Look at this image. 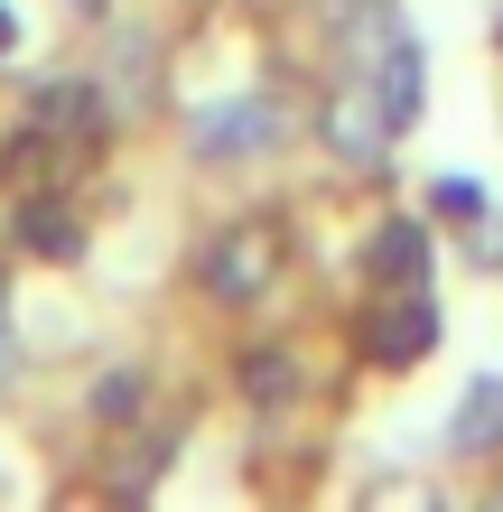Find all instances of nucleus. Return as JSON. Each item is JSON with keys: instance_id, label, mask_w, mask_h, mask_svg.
Returning a JSON list of instances; mask_svg holds the SVG:
<instances>
[{"instance_id": "f257e3e1", "label": "nucleus", "mask_w": 503, "mask_h": 512, "mask_svg": "<svg viewBox=\"0 0 503 512\" xmlns=\"http://www.w3.org/2000/svg\"><path fill=\"white\" fill-rule=\"evenodd\" d=\"M289 131V112L271 103V94H233V103H205L196 112V159H261V149H271Z\"/></svg>"}, {"instance_id": "f03ea898", "label": "nucleus", "mask_w": 503, "mask_h": 512, "mask_svg": "<svg viewBox=\"0 0 503 512\" xmlns=\"http://www.w3.org/2000/svg\"><path fill=\"white\" fill-rule=\"evenodd\" d=\"M280 261H289V233L280 224H233L215 252H205V289L215 298H261L280 280Z\"/></svg>"}, {"instance_id": "7ed1b4c3", "label": "nucleus", "mask_w": 503, "mask_h": 512, "mask_svg": "<svg viewBox=\"0 0 503 512\" xmlns=\"http://www.w3.org/2000/svg\"><path fill=\"white\" fill-rule=\"evenodd\" d=\"M392 131H401V112L382 103L364 75H354L345 94L327 103V149H336L345 168H382V159H392Z\"/></svg>"}, {"instance_id": "20e7f679", "label": "nucleus", "mask_w": 503, "mask_h": 512, "mask_svg": "<svg viewBox=\"0 0 503 512\" xmlns=\"http://www.w3.org/2000/svg\"><path fill=\"white\" fill-rule=\"evenodd\" d=\"M429 345H438V308H429V298H392V308L364 326V354H373V364H420Z\"/></svg>"}, {"instance_id": "39448f33", "label": "nucleus", "mask_w": 503, "mask_h": 512, "mask_svg": "<svg viewBox=\"0 0 503 512\" xmlns=\"http://www.w3.org/2000/svg\"><path fill=\"white\" fill-rule=\"evenodd\" d=\"M448 447H457V457H494V447H503V373L466 382V401L448 419Z\"/></svg>"}, {"instance_id": "423d86ee", "label": "nucleus", "mask_w": 503, "mask_h": 512, "mask_svg": "<svg viewBox=\"0 0 503 512\" xmlns=\"http://www.w3.org/2000/svg\"><path fill=\"white\" fill-rule=\"evenodd\" d=\"M373 280H392V289H420V270H429V233L420 224H382L373 233V252H364Z\"/></svg>"}, {"instance_id": "0eeeda50", "label": "nucleus", "mask_w": 503, "mask_h": 512, "mask_svg": "<svg viewBox=\"0 0 503 512\" xmlns=\"http://www.w3.org/2000/svg\"><path fill=\"white\" fill-rule=\"evenodd\" d=\"M28 112H38V131H84V122H103V94H84V84H47Z\"/></svg>"}, {"instance_id": "6e6552de", "label": "nucleus", "mask_w": 503, "mask_h": 512, "mask_svg": "<svg viewBox=\"0 0 503 512\" xmlns=\"http://www.w3.org/2000/svg\"><path fill=\"white\" fill-rule=\"evenodd\" d=\"M19 233H28V243H38V252H75V224H66V205H56V196L19 205Z\"/></svg>"}, {"instance_id": "1a4fd4ad", "label": "nucleus", "mask_w": 503, "mask_h": 512, "mask_svg": "<svg viewBox=\"0 0 503 512\" xmlns=\"http://www.w3.org/2000/svg\"><path fill=\"white\" fill-rule=\"evenodd\" d=\"M243 391H261V401H289V391H299V373H289V354H252Z\"/></svg>"}, {"instance_id": "9d476101", "label": "nucleus", "mask_w": 503, "mask_h": 512, "mask_svg": "<svg viewBox=\"0 0 503 512\" xmlns=\"http://www.w3.org/2000/svg\"><path fill=\"white\" fill-rule=\"evenodd\" d=\"M429 205H448V215L476 224V215H485V187H476V177H438V196H429Z\"/></svg>"}, {"instance_id": "9b49d317", "label": "nucleus", "mask_w": 503, "mask_h": 512, "mask_svg": "<svg viewBox=\"0 0 503 512\" xmlns=\"http://www.w3.org/2000/svg\"><path fill=\"white\" fill-rule=\"evenodd\" d=\"M10 373H19V345H10V326H0V391H10Z\"/></svg>"}, {"instance_id": "f8f14e48", "label": "nucleus", "mask_w": 503, "mask_h": 512, "mask_svg": "<svg viewBox=\"0 0 503 512\" xmlns=\"http://www.w3.org/2000/svg\"><path fill=\"white\" fill-rule=\"evenodd\" d=\"M66 10H75V19H103V10H112V0H66Z\"/></svg>"}, {"instance_id": "ddd939ff", "label": "nucleus", "mask_w": 503, "mask_h": 512, "mask_svg": "<svg viewBox=\"0 0 503 512\" xmlns=\"http://www.w3.org/2000/svg\"><path fill=\"white\" fill-rule=\"evenodd\" d=\"M0 47H10V10H0Z\"/></svg>"}]
</instances>
